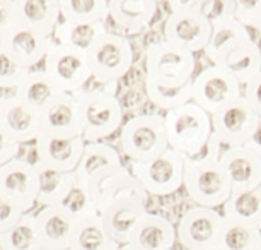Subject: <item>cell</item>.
Wrapping results in <instances>:
<instances>
[{"mask_svg":"<svg viewBox=\"0 0 261 250\" xmlns=\"http://www.w3.org/2000/svg\"><path fill=\"white\" fill-rule=\"evenodd\" d=\"M210 144L214 149L208 154L185 158L183 189L195 206L217 209L229 199L232 187L219 163L220 144L214 137H210Z\"/></svg>","mask_w":261,"mask_h":250,"instance_id":"obj_1","label":"cell"},{"mask_svg":"<svg viewBox=\"0 0 261 250\" xmlns=\"http://www.w3.org/2000/svg\"><path fill=\"white\" fill-rule=\"evenodd\" d=\"M164 125L169 148L183 158H196L212 137L210 115L193 101L166 111Z\"/></svg>","mask_w":261,"mask_h":250,"instance_id":"obj_2","label":"cell"},{"mask_svg":"<svg viewBox=\"0 0 261 250\" xmlns=\"http://www.w3.org/2000/svg\"><path fill=\"white\" fill-rule=\"evenodd\" d=\"M81 113L82 137L97 142L113 135L121 127L123 106L111 89H86L75 93Z\"/></svg>","mask_w":261,"mask_h":250,"instance_id":"obj_3","label":"cell"},{"mask_svg":"<svg viewBox=\"0 0 261 250\" xmlns=\"http://www.w3.org/2000/svg\"><path fill=\"white\" fill-rule=\"evenodd\" d=\"M86 57L92 79L102 86H116V82L130 72L135 60L130 40L108 31L92 43Z\"/></svg>","mask_w":261,"mask_h":250,"instance_id":"obj_4","label":"cell"},{"mask_svg":"<svg viewBox=\"0 0 261 250\" xmlns=\"http://www.w3.org/2000/svg\"><path fill=\"white\" fill-rule=\"evenodd\" d=\"M196 58L185 48L162 40L145 50V79L164 86H181L195 77Z\"/></svg>","mask_w":261,"mask_h":250,"instance_id":"obj_5","label":"cell"},{"mask_svg":"<svg viewBox=\"0 0 261 250\" xmlns=\"http://www.w3.org/2000/svg\"><path fill=\"white\" fill-rule=\"evenodd\" d=\"M130 173L149 195L166 197L183 187L185 158L167 148L161 154L145 161H130Z\"/></svg>","mask_w":261,"mask_h":250,"instance_id":"obj_6","label":"cell"},{"mask_svg":"<svg viewBox=\"0 0 261 250\" xmlns=\"http://www.w3.org/2000/svg\"><path fill=\"white\" fill-rule=\"evenodd\" d=\"M123 154L130 161H145L169 148L164 115L142 113L123 125L120 134Z\"/></svg>","mask_w":261,"mask_h":250,"instance_id":"obj_7","label":"cell"},{"mask_svg":"<svg viewBox=\"0 0 261 250\" xmlns=\"http://www.w3.org/2000/svg\"><path fill=\"white\" fill-rule=\"evenodd\" d=\"M258 115L241 95L224 103L210 115L212 137L219 142L220 148L244 146L253 132Z\"/></svg>","mask_w":261,"mask_h":250,"instance_id":"obj_8","label":"cell"},{"mask_svg":"<svg viewBox=\"0 0 261 250\" xmlns=\"http://www.w3.org/2000/svg\"><path fill=\"white\" fill-rule=\"evenodd\" d=\"M43 63H45L43 71L63 93L75 95L92 79L86 52L77 50V48L53 41Z\"/></svg>","mask_w":261,"mask_h":250,"instance_id":"obj_9","label":"cell"},{"mask_svg":"<svg viewBox=\"0 0 261 250\" xmlns=\"http://www.w3.org/2000/svg\"><path fill=\"white\" fill-rule=\"evenodd\" d=\"M224 216L217 209L193 206L181 216L176 240L185 250H212L217 247Z\"/></svg>","mask_w":261,"mask_h":250,"instance_id":"obj_10","label":"cell"},{"mask_svg":"<svg viewBox=\"0 0 261 250\" xmlns=\"http://www.w3.org/2000/svg\"><path fill=\"white\" fill-rule=\"evenodd\" d=\"M243 95V86L229 72L217 65H208L191 79V101L212 115L234 98Z\"/></svg>","mask_w":261,"mask_h":250,"instance_id":"obj_11","label":"cell"},{"mask_svg":"<svg viewBox=\"0 0 261 250\" xmlns=\"http://www.w3.org/2000/svg\"><path fill=\"white\" fill-rule=\"evenodd\" d=\"M39 170L22 158H14L0 166V194L29 213L36 204Z\"/></svg>","mask_w":261,"mask_h":250,"instance_id":"obj_12","label":"cell"},{"mask_svg":"<svg viewBox=\"0 0 261 250\" xmlns=\"http://www.w3.org/2000/svg\"><path fill=\"white\" fill-rule=\"evenodd\" d=\"M84 146H86V141L82 135L57 137L38 134L34 139L38 165L41 168L62 171V173H72L77 168Z\"/></svg>","mask_w":261,"mask_h":250,"instance_id":"obj_13","label":"cell"},{"mask_svg":"<svg viewBox=\"0 0 261 250\" xmlns=\"http://www.w3.org/2000/svg\"><path fill=\"white\" fill-rule=\"evenodd\" d=\"M87 190H89L91 200L97 213H101L108 204L120 199H140L144 202L149 200V194L145 192L139 180L130 173L126 166H120V168L92 180L87 185Z\"/></svg>","mask_w":261,"mask_h":250,"instance_id":"obj_14","label":"cell"},{"mask_svg":"<svg viewBox=\"0 0 261 250\" xmlns=\"http://www.w3.org/2000/svg\"><path fill=\"white\" fill-rule=\"evenodd\" d=\"M212 26L195 11L171 12L164 24V40L191 53L201 52L210 40Z\"/></svg>","mask_w":261,"mask_h":250,"instance_id":"obj_15","label":"cell"},{"mask_svg":"<svg viewBox=\"0 0 261 250\" xmlns=\"http://www.w3.org/2000/svg\"><path fill=\"white\" fill-rule=\"evenodd\" d=\"M212 65L224 69L234 79H238L241 86H244L261 72L259 45L253 38L234 40L217 52V55L212 58Z\"/></svg>","mask_w":261,"mask_h":250,"instance_id":"obj_16","label":"cell"},{"mask_svg":"<svg viewBox=\"0 0 261 250\" xmlns=\"http://www.w3.org/2000/svg\"><path fill=\"white\" fill-rule=\"evenodd\" d=\"M53 45L51 36H43L33 29L14 22L11 24L6 33L0 36V47L17 60L21 65L33 69L39 62L45 60L48 50Z\"/></svg>","mask_w":261,"mask_h":250,"instance_id":"obj_17","label":"cell"},{"mask_svg":"<svg viewBox=\"0 0 261 250\" xmlns=\"http://www.w3.org/2000/svg\"><path fill=\"white\" fill-rule=\"evenodd\" d=\"M39 134L57 137L82 135L81 113L75 95L62 93L39 110Z\"/></svg>","mask_w":261,"mask_h":250,"instance_id":"obj_18","label":"cell"},{"mask_svg":"<svg viewBox=\"0 0 261 250\" xmlns=\"http://www.w3.org/2000/svg\"><path fill=\"white\" fill-rule=\"evenodd\" d=\"M0 127L17 144L34 142L39 134V111L16 95L0 98Z\"/></svg>","mask_w":261,"mask_h":250,"instance_id":"obj_19","label":"cell"},{"mask_svg":"<svg viewBox=\"0 0 261 250\" xmlns=\"http://www.w3.org/2000/svg\"><path fill=\"white\" fill-rule=\"evenodd\" d=\"M147 213V202L140 199H120L108 204L99 213L106 233L118 245L130 243L137 224Z\"/></svg>","mask_w":261,"mask_h":250,"instance_id":"obj_20","label":"cell"},{"mask_svg":"<svg viewBox=\"0 0 261 250\" xmlns=\"http://www.w3.org/2000/svg\"><path fill=\"white\" fill-rule=\"evenodd\" d=\"M219 163L222 165L232 190L258 189L261 180V158L246 146L220 148Z\"/></svg>","mask_w":261,"mask_h":250,"instance_id":"obj_21","label":"cell"},{"mask_svg":"<svg viewBox=\"0 0 261 250\" xmlns=\"http://www.w3.org/2000/svg\"><path fill=\"white\" fill-rule=\"evenodd\" d=\"M43 250H68L77 219L63 206H45L34 214Z\"/></svg>","mask_w":261,"mask_h":250,"instance_id":"obj_22","label":"cell"},{"mask_svg":"<svg viewBox=\"0 0 261 250\" xmlns=\"http://www.w3.org/2000/svg\"><path fill=\"white\" fill-rule=\"evenodd\" d=\"M123 166L120 153L106 144L102 141L97 142H86L79 161L77 168L73 170V175L82 185H89L92 180L99 178V176L110 173V171Z\"/></svg>","mask_w":261,"mask_h":250,"instance_id":"obj_23","label":"cell"},{"mask_svg":"<svg viewBox=\"0 0 261 250\" xmlns=\"http://www.w3.org/2000/svg\"><path fill=\"white\" fill-rule=\"evenodd\" d=\"M14 22L51 36L60 21V0H12Z\"/></svg>","mask_w":261,"mask_h":250,"instance_id":"obj_24","label":"cell"},{"mask_svg":"<svg viewBox=\"0 0 261 250\" xmlns=\"http://www.w3.org/2000/svg\"><path fill=\"white\" fill-rule=\"evenodd\" d=\"M176 242L174 224L162 214L147 211L132 235L130 245L137 250H172Z\"/></svg>","mask_w":261,"mask_h":250,"instance_id":"obj_25","label":"cell"},{"mask_svg":"<svg viewBox=\"0 0 261 250\" xmlns=\"http://www.w3.org/2000/svg\"><path fill=\"white\" fill-rule=\"evenodd\" d=\"M155 12L157 0H108V17L128 34L144 31Z\"/></svg>","mask_w":261,"mask_h":250,"instance_id":"obj_26","label":"cell"},{"mask_svg":"<svg viewBox=\"0 0 261 250\" xmlns=\"http://www.w3.org/2000/svg\"><path fill=\"white\" fill-rule=\"evenodd\" d=\"M118 245L102 226L99 213L75 221L68 250H116Z\"/></svg>","mask_w":261,"mask_h":250,"instance_id":"obj_27","label":"cell"},{"mask_svg":"<svg viewBox=\"0 0 261 250\" xmlns=\"http://www.w3.org/2000/svg\"><path fill=\"white\" fill-rule=\"evenodd\" d=\"M222 208V216L225 219L261 230V192L258 189L232 190Z\"/></svg>","mask_w":261,"mask_h":250,"instance_id":"obj_28","label":"cell"},{"mask_svg":"<svg viewBox=\"0 0 261 250\" xmlns=\"http://www.w3.org/2000/svg\"><path fill=\"white\" fill-rule=\"evenodd\" d=\"M62 93L63 91L43 69H31L21 84L16 87L14 95L39 111L48 101H51L53 98H57Z\"/></svg>","mask_w":261,"mask_h":250,"instance_id":"obj_29","label":"cell"},{"mask_svg":"<svg viewBox=\"0 0 261 250\" xmlns=\"http://www.w3.org/2000/svg\"><path fill=\"white\" fill-rule=\"evenodd\" d=\"M106 33L105 22H72L58 21L51 38L55 43L87 52L101 34Z\"/></svg>","mask_w":261,"mask_h":250,"instance_id":"obj_30","label":"cell"},{"mask_svg":"<svg viewBox=\"0 0 261 250\" xmlns=\"http://www.w3.org/2000/svg\"><path fill=\"white\" fill-rule=\"evenodd\" d=\"M0 250H43L34 214L24 213L17 223L0 233Z\"/></svg>","mask_w":261,"mask_h":250,"instance_id":"obj_31","label":"cell"},{"mask_svg":"<svg viewBox=\"0 0 261 250\" xmlns=\"http://www.w3.org/2000/svg\"><path fill=\"white\" fill-rule=\"evenodd\" d=\"M217 248L220 250H261V230L251 224L224 218Z\"/></svg>","mask_w":261,"mask_h":250,"instance_id":"obj_32","label":"cell"},{"mask_svg":"<svg viewBox=\"0 0 261 250\" xmlns=\"http://www.w3.org/2000/svg\"><path fill=\"white\" fill-rule=\"evenodd\" d=\"M75 184V175L62 173V171H53L46 168H39V187L36 204L45 206H60L68 192Z\"/></svg>","mask_w":261,"mask_h":250,"instance_id":"obj_33","label":"cell"},{"mask_svg":"<svg viewBox=\"0 0 261 250\" xmlns=\"http://www.w3.org/2000/svg\"><path fill=\"white\" fill-rule=\"evenodd\" d=\"M60 17L72 22H105L108 0H60Z\"/></svg>","mask_w":261,"mask_h":250,"instance_id":"obj_34","label":"cell"},{"mask_svg":"<svg viewBox=\"0 0 261 250\" xmlns=\"http://www.w3.org/2000/svg\"><path fill=\"white\" fill-rule=\"evenodd\" d=\"M145 93L152 105L169 111L191 101V81L181 86H164L145 79Z\"/></svg>","mask_w":261,"mask_h":250,"instance_id":"obj_35","label":"cell"},{"mask_svg":"<svg viewBox=\"0 0 261 250\" xmlns=\"http://www.w3.org/2000/svg\"><path fill=\"white\" fill-rule=\"evenodd\" d=\"M243 38H251V31H249V28H246L244 24L238 21L236 17L212 24L210 40L206 43V47L203 48V52H205V55L208 57V60L212 62V58L217 55V52L222 50L230 41L243 40Z\"/></svg>","mask_w":261,"mask_h":250,"instance_id":"obj_36","label":"cell"},{"mask_svg":"<svg viewBox=\"0 0 261 250\" xmlns=\"http://www.w3.org/2000/svg\"><path fill=\"white\" fill-rule=\"evenodd\" d=\"M60 206H63L75 219L86 218V216H89V214L97 213L94 204H92V200H91L89 190H87L86 185H82L79 182L77 178H75V184H73L72 190L68 192L65 200H63Z\"/></svg>","mask_w":261,"mask_h":250,"instance_id":"obj_37","label":"cell"},{"mask_svg":"<svg viewBox=\"0 0 261 250\" xmlns=\"http://www.w3.org/2000/svg\"><path fill=\"white\" fill-rule=\"evenodd\" d=\"M31 69L21 65L17 60L0 47V87L4 89H16L22 79L29 74Z\"/></svg>","mask_w":261,"mask_h":250,"instance_id":"obj_38","label":"cell"},{"mask_svg":"<svg viewBox=\"0 0 261 250\" xmlns=\"http://www.w3.org/2000/svg\"><path fill=\"white\" fill-rule=\"evenodd\" d=\"M195 11L203 16L212 24L227 21L236 17V2L234 0H198Z\"/></svg>","mask_w":261,"mask_h":250,"instance_id":"obj_39","label":"cell"},{"mask_svg":"<svg viewBox=\"0 0 261 250\" xmlns=\"http://www.w3.org/2000/svg\"><path fill=\"white\" fill-rule=\"evenodd\" d=\"M22 214L24 211L17 204H14L11 199L0 194V233L9 230L14 223H17Z\"/></svg>","mask_w":261,"mask_h":250,"instance_id":"obj_40","label":"cell"},{"mask_svg":"<svg viewBox=\"0 0 261 250\" xmlns=\"http://www.w3.org/2000/svg\"><path fill=\"white\" fill-rule=\"evenodd\" d=\"M236 2V19L246 28H253L261 9V0H234Z\"/></svg>","mask_w":261,"mask_h":250,"instance_id":"obj_41","label":"cell"},{"mask_svg":"<svg viewBox=\"0 0 261 250\" xmlns=\"http://www.w3.org/2000/svg\"><path fill=\"white\" fill-rule=\"evenodd\" d=\"M243 96L251 105V108L256 111V115L261 117V72H258L249 82H246Z\"/></svg>","mask_w":261,"mask_h":250,"instance_id":"obj_42","label":"cell"},{"mask_svg":"<svg viewBox=\"0 0 261 250\" xmlns=\"http://www.w3.org/2000/svg\"><path fill=\"white\" fill-rule=\"evenodd\" d=\"M19 149H21V144L12 141L11 137L6 134V130L0 127V166L6 165L7 161L17 158Z\"/></svg>","mask_w":261,"mask_h":250,"instance_id":"obj_43","label":"cell"},{"mask_svg":"<svg viewBox=\"0 0 261 250\" xmlns=\"http://www.w3.org/2000/svg\"><path fill=\"white\" fill-rule=\"evenodd\" d=\"M14 24V2L12 0H0V36L6 29Z\"/></svg>","mask_w":261,"mask_h":250,"instance_id":"obj_44","label":"cell"},{"mask_svg":"<svg viewBox=\"0 0 261 250\" xmlns=\"http://www.w3.org/2000/svg\"><path fill=\"white\" fill-rule=\"evenodd\" d=\"M246 148L253 151L254 154H258L261 158V117H258V120H256V125L253 132H251L249 139L246 141Z\"/></svg>","mask_w":261,"mask_h":250,"instance_id":"obj_45","label":"cell"},{"mask_svg":"<svg viewBox=\"0 0 261 250\" xmlns=\"http://www.w3.org/2000/svg\"><path fill=\"white\" fill-rule=\"evenodd\" d=\"M169 6L171 12H179V11H193L198 4V0H166Z\"/></svg>","mask_w":261,"mask_h":250,"instance_id":"obj_46","label":"cell"},{"mask_svg":"<svg viewBox=\"0 0 261 250\" xmlns=\"http://www.w3.org/2000/svg\"><path fill=\"white\" fill-rule=\"evenodd\" d=\"M253 29H256V31L261 33V9H259V12H258V17H256V21L253 24Z\"/></svg>","mask_w":261,"mask_h":250,"instance_id":"obj_47","label":"cell"},{"mask_svg":"<svg viewBox=\"0 0 261 250\" xmlns=\"http://www.w3.org/2000/svg\"><path fill=\"white\" fill-rule=\"evenodd\" d=\"M116 250H137L135 247H132L130 243H126V245H120V247H118Z\"/></svg>","mask_w":261,"mask_h":250,"instance_id":"obj_48","label":"cell"},{"mask_svg":"<svg viewBox=\"0 0 261 250\" xmlns=\"http://www.w3.org/2000/svg\"><path fill=\"white\" fill-rule=\"evenodd\" d=\"M258 190H259V192H261V180H259V185H258Z\"/></svg>","mask_w":261,"mask_h":250,"instance_id":"obj_49","label":"cell"},{"mask_svg":"<svg viewBox=\"0 0 261 250\" xmlns=\"http://www.w3.org/2000/svg\"><path fill=\"white\" fill-rule=\"evenodd\" d=\"M212 250H220V248H217V247H215V248H212Z\"/></svg>","mask_w":261,"mask_h":250,"instance_id":"obj_50","label":"cell"},{"mask_svg":"<svg viewBox=\"0 0 261 250\" xmlns=\"http://www.w3.org/2000/svg\"><path fill=\"white\" fill-rule=\"evenodd\" d=\"M259 52H261V45H259Z\"/></svg>","mask_w":261,"mask_h":250,"instance_id":"obj_51","label":"cell"}]
</instances>
